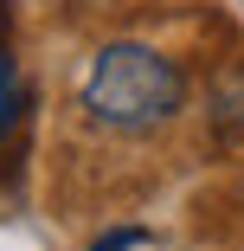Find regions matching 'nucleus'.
I'll return each instance as SVG.
<instances>
[{"label":"nucleus","mask_w":244,"mask_h":251,"mask_svg":"<svg viewBox=\"0 0 244 251\" xmlns=\"http://www.w3.org/2000/svg\"><path fill=\"white\" fill-rule=\"evenodd\" d=\"M212 123L225 135L244 129V65H225L219 71V84H212Z\"/></svg>","instance_id":"obj_3"},{"label":"nucleus","mask_w":244,"mask_h":251,"mask_svg":"<svg viewBox=\"0 0 244 251\" xmlns=\"http://www.w3.org/2000/svg\"><path fill=\"white\" fill-rule=\"evenodd\" d=\"M135 245H141V232H110L96 251H135Z\"/></svg>","instance_id":"obj_4"},{"label":"nucleus","mask_w":244,"mask_h":251,"mask_svg":"<svg viewBox=\"0 0 244 251\" xmlns=\"http://www.w3.org/2000/svg\"><path fill=\"white\" fill-rule=\"evenodd\" d=\"M180 103H186V71L167 52H155V45L116 39L84 71V110H90V123H103L116 135H148Z\"/></svg>","instance_id":"obj_1"},{"label":"nucleus","mask_w":244,"mask_h":251,"mask_svg":"<svg viewBox=\"0 0 244 251\" xmlns=\"http://www.w3.org/2000/svg\"><path fill=\"white\" fill-rule=\"evenodd\" d=\"M32 110V90L20 84V65H13V45H7V13H0V148L13 142V129L26 123Z\"/></svg>","instance_id":"obj_2"}]
</instances>
